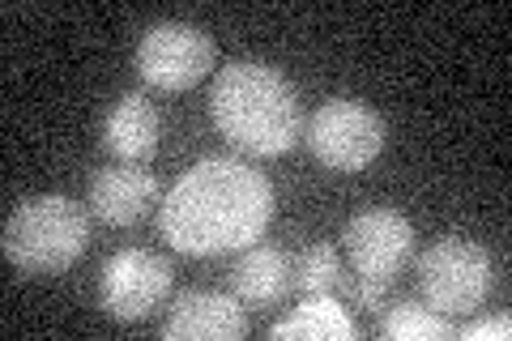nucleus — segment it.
<instances>
[{
	"mask_svg": "<svg viewBox=\"0 0 512 341\" xmlns=\"http://www.w3.org/2000/svg\"><path fill=\"white\" fill-rule=\"evenodd\" d=\"M274 222V184L244 158H201L158 205V231L184 256L244 252Z\"/></svg>",
	"mask_w": 512,
	"mask_h": 341,
	"instance_id": "obj_1",
	"label": "nucleus"
},
{
	"mask_svg": "<svg viewBox=\"0 0 512 341\" xmlns=\"http://www.w3.org/2000/svg\"><path fill=\"white\" fill-rule=\"evenodd\" d=\"M210 120L222 141L252 158H282L303 141L299 90L265 60L222 64L210 86Z\"/></svg>",
	"mask_w": 512,
	"mask_h": 341,
	"instance_id": "obj_2",
	"label": "nucleus"
},
{
	"mask_svg": "<svg viewBox=\"0 0 512 341\" xmlns=\"http://www.w3.org/2000/svg\"><path fill=\"white\" fill-rule=\"evenodd\" d=\"M90 248V214L86 205H77L73 197H30L18 201L13 214L5 218L0 231V252L5 261L30 273V278H56L69 265H77Z\"/></svg>",
	"mask_w": 512,
	"mask_h": 341,
	"instance_id": "obj_3",
	"label": "nucleus"
},
{
	"mask_svg": "<svg viewBox=\"0 0 512 341\" xmlns=\"http://www.w3.org/2000/svg\"><path fill=\"white\" fill-rule=\"evenodd\" d=\"M495 286V261L483 243L444 235L419 256V295L440 316H474Z\"/></svg>",
	"mask_w": 512,
	"mask_h": 341,
	"instance_id": "obj_4",
	"label": "nucleus"
},
{
	"mask_svg": "<svg viewBox=\"0 0 512 341\" xmlns=\"http://www.w3.org/2000/svg\"><path fill=\"white\" fill-rule=\"evenodd\" d=\"M303 145L329 171H363L384 150V120L359 99H329L303 120Z\"/></svg>",
	"mask_w": 512,
	"mask_h": 341,
	"instance_id": "obj_5",
	"label": "nucleus"
},
{
	"mask_svg": "<svg viewBox=\"0 0 512 341\" xmlns=\"http://www.w3.org/2000/svg\"><path fill=\"white\" fill-rule=\"evenodd\" d=\"M214 60H218L214 39L192 22H154L141 35L137 56H133L137 77L150 90H163V94L192 90L197 81L214 73Z\"/></svg>",
	"mask_w": 512,
	"mask_h": 341,
	"instance_id": "obj_6",
	"label": "nucleus"
},
{
	"mask_svg": "<svg viewBox=\"0 0 512 341\" xmlns=\"http://www.w3.org/2000/svg\"><path fill=\"white\" fill-rule=\"evenodd\" d=\"M171 261L154 256L146 248H124L116 256H107V265L99 273V303L107 316H116L124 324L154 316L171 295Z\"/></svg>",
	"mask_w": 512,
	"mask_h": 341,
	"instance_id": "obj_7",
	"label": "nucleus"
},
{
	"mask_svg": "<svg viewBox=\"0 0 512 341\" xmlns=\"http://www.w3.org/2000/svg\"><path fill=\"white\" fill-rule=\"evenodd\" d=\"M342 248H346L350 273L380 286H393L397 273L414 256V226L397 209H367V214H355L346 222Z\"/></svg>",
	"mask_w": 512,
	"mask_h": 341,
	"instance_id": "obj_8",
	"label": "nucleus"
},
{
	"mask_svg": "<svg viewBox=\"0 0 512 341\" xmlns=\"http://www.w3.org/2000/svg\"><path fill=\"white\" fill-rule=\"evenodd\" d=\"M248 333V307L222 290H188L163 320L167 341H239Z\"/></svg>",
	"mask_w": 512,
	"mask_h": 341,
	"instance_id": "obj_9",
	"label": "nucleus"
},
{
	"mask_svg": "<svg viewBox=\"0 0 512 341\" xmlns=\"http://www.w3.org/2000/svg\"><path fill=\"white\" fill-rule=\"evenodd\" d=\"M158 205L154 171L137 162H111L90 180V214L103 226H133Z\"/></svg>",
	"mask_w": 512,
	"mask_h": 341,
	"instance_id": "obj_10",
	"label": "nucleus"
},
{
	"mask_svg": "<svg viewBox=\"0 0 512 341\" xmlns=\"http://www.w3.org/2000/svg\"><path fill=\"white\" fill-rule=\"evenodd\" d=\"M158 137H163V120L146 94H120L99 120V145L111 162H137L141 167L158 150Z\"/></svg>",
	"mask_w": 512,
	"mask_h": 341,
	"instance_id": "obj_11",
	"label": "nucleus"
},
{
	"mask_svg": "<svg viewBox=\"0 0 512 341\" xmlns=\"http://www.w3.org/2000/svg\"><path fill=\"white\" fill-rule=\"evenodd\" d=\"M291 290V261L274 243H252L239 252L231 269V295L248 307V312H269L278 307Z\"/></svg>",
	"mask_w": 512,
	"mask_h": 341,
	"instance_id": "obj_12",
	"label": "nucleus"
},
{
	"mask_svg": "<svg viewBox=\"0 0 512 341\" xmlns=\"http://www.w3.org/2000/svg\"><path fill=\"white\" fill-rule=\"evenodd\" d=\"M269 337H312V341H350L355 337V324L346 316V303H338L333 295H312L303 299L286 320H278Z\"/></svg>",
	"mask_w": 512,
	"mask_h": 341,
	"instance_id": "obj_13",
	"label": "nucleus"
},
{
	"mask_svg": "<svg viewBox=\"0 0 512 341\" xmlns=\"http://www.w3.org/2000/svg\"><path fill=\"white\" fill-rule=\"evenodd\" d=\"M376 333L389 341H448V337H457V324L440 312H431L427 303L406 299V303L384 307Z\"/></svg>",
	"mask_w": 512,
	"mask_h": 341,
	"instance_id": "obj_14",
	"label": "nucleus"
},
{
	"mask_svg": "<svg viewBox=\"0 0 512 341\" xmlns=\"http://www.w3.org/2000/svg\"><path fill=\"white\" fill-rule=\"evenodd\" d=\"M338 278H342V256L333 243H308V248L291 261V286L303 299L333 295V290H338Z\"/></svg>",
	"mask_w": 512,
	"mask_h": 341,
	"instance_id": "obj_15",
	"label": "nucleus"
},
{
	"mask_svg": "<svg viewBox=\"0 0 512 341\" xmlns=\"http://www.w3.org/2000/svg\"><path fill=\"white\" fill-rule=\"evenodd\" d=\"M333 295H342V303L346 307H359V312H384V295H389V286L367 282V278H359V273H346L342 269L338 290H333Z\"/></svg>",
	"mask_w": 512,
	"mask_h": 341,
	"instance_id": "obj_16",
	"label": "nucleus"
},
{
	"mask_svg": "<svg viewBox=\"0 0 512 341\" xmlns=\"http://www.w3.org/2000/svg\"><path fill=\"white\" fill-rule=\"evenodd\" d=\"M512 333V324H508V316H491V320H478V324H466V329H457V337L461 341H478V337H508Z\"/></svg>",
	"mask_w": 512,
	"mask_h": 341,
	"instance_id": "obj_17",
	"label": "nucleus"
}]
</instances>
